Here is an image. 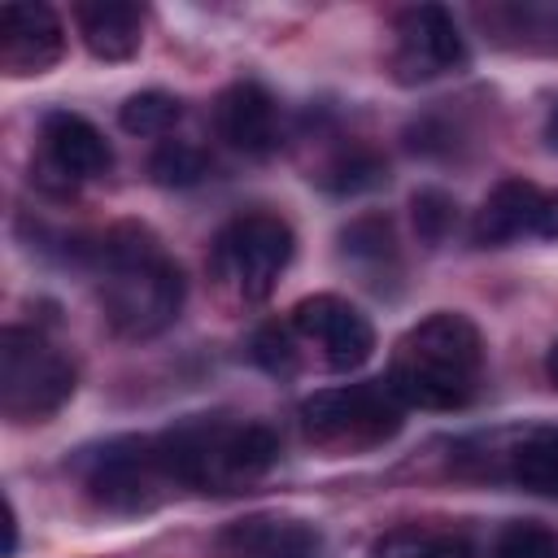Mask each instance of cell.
Returning a JSON list of instances; mask_svg holds the SVG:
<instances>
[{"mask_svg":"<svg viewBox=\"0 0 558 558\" xmlns=\"http://www.w3.org/2000/svg\"><path fill=\"white\" fill-rule=\"evenodd\" d=\"M92 257L100 279V305L118 336L148 340L179 318L187 283L148 227L140 222L109 227L100 244H92Z\"/></svg>","mask_w":558,"mask_h":558,"instance_id":"1","label":"cell"},{"mask_svg":"<svg viewBox=\"0 0 558 558\" xmlns=\"http://www.w3.org/2000/svg\"><path fill=\"white\" fill-rule=\"evenodd\" d=\"M157 462L170 484L196 493H235L279 462V436L248 418H183L153 436Z\"/></svg>","mask_w":558,"mask_h":558,"instance_id":"2","label":"cell"},{"mask_svg":"<svg viewBox=\"0 0 558 558\" xmlns=\"http://www.w3.org/2000/svg\"><path fill=\"white\" fill-rule=\"evenodd\" d=\"M484 375V340L475 323L458 310H436L414 323L392 353L388 384L405 405L418 410H462Z\"/></svg>","mask_w":558,"mask_h":558,"instance_id":"3","label":"cell"},{"mask_svg":"<svg viewBox=\"0 0 558 558\" xmlns=\"http://www.w3.org/2000/svg\"><path fill=\"white\" fill-rule=\"evenodd\" d=\"M74 362L31 327L0 331V410L9 423H44L74 397Z\"/></svg>","mask_w":558,"mask_h":558,"instance_id":"4","label":"cell"},{"mask_svg":"<svg viewBox=\"0 0 558 558\" xmlns=\"http://www.w3.org/2000/svg\"><path fill=\"white\" fill-rule=\"evenodd\" d=\"M405 401L392 392L388 379L323 388L301 401V423L314 445L327 449H375L401 432Z\"/></svg>","mask_w":558,"mask_h":558,"instance_id":"5","label":"cell"},{"mask_svg":"<svg viewBox=\"0 0 558 558\" xmlns=\"http://www.w3.org/2000/svg\"><path fill=\"white\" fill-rule=\"evenodd\" d=\"M292 262V227L275 214H244L214 240V270L240 301H266Z\"/></svg>","mask_w":558,"mask_h":558,"instance_id":"6","label":"cell"},{"mask_svg":"<svg viewBox=\"0 0 558 558\" xmlns=\"http://www.w3.org/2000/svg\"><path fill=\"white\" fill-rule=\"evenodd\" d=\"M83 480H87V493L118 514L153 510L161 493L174 488L157 462L153 436H122V440H105L100 449H87Z\"/></svg>","mask_w":558,"mask_h":558,"instance_id":"7","label":"cell"},{"mask_svg":"<svg viewBox=\"0 0 558 558\" xmlns=\"http://www.w3.org/2000/svg\"><path fill=\"white\" fill-rule=\"evenodd\" d=\"M292 331L301 340H310L331 371H357L375 353L371 318L357 305H349L344 296H331V292L305 296L292 310Z\"/></svg>","mask_w":558,"mask_h":558,"instance_id":"8","label":"cell"},{"mask_svg":"<svg viewBox=\"0 0 558 558\" xmlns=\"http://www.w3.org/2000/svg\"><path fill=\"white\" fill-rule=\"evenodd\" d=\"M466 57L462 35L440 4H418L397 17V44H392V70L401 83H427L449 70H458Z\"/></svg>","mask_w":558,"mask_h":558,"instance_id":"9","label":"cell"},{"mask_svg":"<svg viewBox=\"0 0 558 558\" xmlns=\"http://www.w3.org/2000/svg\"><path fill=\"white\" fill-rule=\"evenodd\" d=\"M61 52H65V31L48 4L13 0L0 9V65H4V74H13V78L44 74L61 61Z\"/></svg>","mask_w":558,"mask_h":558,"instance_id":"10","label":"cell"},{"mask_svg":"<svg viewBox=\"0 0 558 558\" xmlns=\"http://www.w3.org/2000/svg\"><path fill=\"white\" fill-rule=\"evenodd\" d=\"M214 126L218 135L244 153V157H266L279 144V109L275 96L262 83H231L218 105H214Z\"/></svg>","mask_w":558,"mask_h":558,"instance_id":"11","label":"cell"},{"mask_svg":"<svg viewBox=\"0 0 558 558\" xmlns=\"http://www.w3.org/2000/svg\"><path fill=\"white\" fill-rule=\"evenodd\" d=\"M222 558H323V536L305 519L283 514H248L222 527Z\"/></svg>","mask_w":558,"mask_h":558,"instance_id":"12","label":"cell"},{"mask_svg":"<svg viewBox=\"0 0 558 558\" xmlns=\"http://www.w3.org/2000/svg\"><path fill=\"white\" fill-rule=\"evenodd\" d=\"M44 153H48V161L61 170V174H70V179H100V174H109V166H113V148H109V140L83 118V113H70V109H52L48 118H44Z\"/></svg>","mask_w":558,"mask_h":558,"instance_id":"13","label":"cell"},{"mask_svg":"<svg viewBox=\"0 0 558 558\" xmlns=\"http://www.w3.org/2000/svg\"><path fill=\"white\" fill-rule=\"evenodd\" d=\"M74 26L96 61H131L144 44V9L126 0H83L74 4Z\"/></svg>","mask_w":558,"mask_h":558,"instance_id":"14","label":"cell"},{"mask_svg":"<svg viewBox=\"0 0 558 558\" xmlns=\"http://www.w3.org/2000/svg\"><path fill=\"white\" fill-rule=\"evenodd\" d=\"M541 187L527 183V179H506L497 183L484 205L475 209V222H471V240L480 248H497V244H510L519 235H536V214H541Z\"/></svg>","mask_w":558,"mask_h":558,"instance_id":"15","label":"cell"},{"mask_svg":"<svg viewBox=\"0 0 558 558\" xmlns=\"http://www.w3.org/2000/svg\"><path fill=\"white\" fill-rule=\"evenodd\" d=\"M480 22L493 31L497 44L523 52H558V4H497L480 9Z\"/></svg>","mask_w":558,"mask_h":558,"instance_id":"16","label":"cell"},{"mask_svg":"<svg viewBox=\"0 0 558 558\" xmlns=\"http://www.w3.org/2000/svg\"><path fill=\"white\" fill-rule=\"evenodd\" d=\"M371 558H480L475 545L458 532H440V527H392L371 545Z\"/></svg>","mask_w":558,"mask_h":558,"instance_id":"17","label":"cell"},{"mask_svg":"<svg viewBox=\"0 0 558 558\" xmlns=\"http://www.w3.org/2000/svg\"><path fill=\"white\" fill-rule=\"evenodd\" d=\"M510 480L527 493L558 497V432H527L510 449Z\"/></svg>","mask_w":558,"mask_h":558,"instance_id":"18","label":"cell"},{"mask_svg":"<svg viewBox=\"0 0 558 558\" xmlns=\"http://www.w3.org/2000/svg\"><path fill=\"white\" fill-rule=\"evenodd\" d=\"M179 118H183V105L170 92H135L118 109V122L126 135H166V131H174Z\"/></svg>","mask_w":558,"mask_h":558,"instance_id":"19","label":"cell"},{"mask_svg":"<svg viewBox=\"0 0 558 558\" xmlns=\"http://www.w3.org/2000/svg\"><path fill=\"white\" fill-rule=\"evenodd\" d=\"M148 174L161 187H192V183H201L209 174V161L187 140H161L157 153H153V161H148Z\"/></svg>","mask_w":558,"mask_h":558,"instance_id":"20","label":"cell"},{"mask_svg":"<svg viewBox=\"0 0 558 558\" xmlns=\"http://www.w3.org/2000/svg\"><path fill=\"white\" fill-rule=\"evenodd\" d=\"M493 558H558V532L532 519H514L497 532Z\"/></svg>","mask_w":558,"mask_h":558,"instance_id":"21","label":"cell"},{"mask_svg":"<svg viewBox=\"0 0 558 558\" xmlns=\"http://www.w3.org/2000/svg\"><path fill=\"white\" fill-rule=\"evenodd\" d=\"M340 244H344V257H353V262H388L397 240H392L388 218L366 214V218H357L340 231Z\"/></svg>","mask_w":558,"mask_h":558,"instance_id":"22","label":"cell"},{"mask_svg":"<svg viewBox=\"0 0 558 558\" xmlns=\"http://www.w3.org/2000/svg\"><path fill=\"white\" fill-rule=\"evenodd\" d=\"M384 179H388L384 174V161L371 157V153H349V157L331 161L327 174H323V183L331 192H366V187H379Z\"/></svg>","mask_w":558,"mask_h":558,"instance_id":"23","label":"cell"},{"mask_svg":"<svg viewBox=\"0 0 558 558\" xmlns=\"http://www.w3.org/2000/svg\"><path fill=\"white\" fill-rule=\"evenodd\" d=\"M410 209H414V231H418L427 244H440V240L449 235V227H453V209H458V205H453L445 192L423 187V192H414Z\"/></svg>","mask_w":558,"mask_h":558,"instance_id":"24","label":"cell"},{"mask_svg":"<svg viewBox=\"0 0 558 558\" xmlns=\"http://www.w3.org/2000/svg\"><path fill=\"white\" fill-rule=\"evenodd\" d=\"M292 323L279 327V323H266L257 336H253V362L266 366L270 375H292L296 371V349H292Z\"/></svg>","mask_w":558,"mask_h":558,"instance_id":"25","label":"cell"},{"mask_svg":"<svg viewBox=\"0 0 558 558\" xmlns=\"http://www.w3.org/2000/svg\"><path fill=\"white\" fill-rule=\"evenodd\" d=\"M536 240H558V192L541 196V214H536Z\"/></svg>","mask_w":558,"mask_h":558,"instance_id":"26","label":"cell"},{"mask_svg":"<svg viewBox=\"0 0 558 558\" xmlns=\"http://www.w3.org/2000/svg\"><path fill=\"white\" fill-rule=\"evenodd\" d=\"M545 371H549V379L558 384V340L549 344V357H545Z\"/></svg>","mask_w":558,"mask_h":558,"instance_id":"27","label":"cell"},{"mask_svg":"<svg viewBox=\"0 0 558 558\" xmlns=\"http://www.w3.org/2000/svg\"><path fill=\"white\" fill-rule=\"evenodd\" d=\"M549 140H554V148H558V109H554V118H549Z\"/></svg>","mask_w":558,"mask_h":558,"instance_id":"28","label":"cell"}]
</instances>
